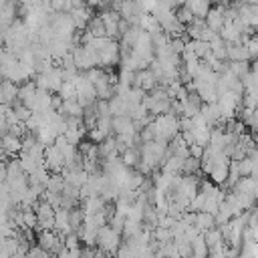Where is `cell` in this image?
Here are the masks:
<instances>
[{
	"label": "cell",
	"mask_w": 258,
	"mask_h": 258,
	"mask_svg": "<svg viewBox=\"0 0 258 258\" xmlns=\"http://www.w3.org/2000/svg\"><path fill=\"white\" fill-rule=\"evenodd\" d=\"M42 163L50 173H60L64 169V155L62 151L52 143V145H44V153H42Z\"/></svg>",
	"instance_id": "cell-2"
},
{
	"label": "cell",
	"mask_w": 258,
	"mask_h": 258,
	"mask_svg": "<svg viewBox=\"0 0 258 258\" xmlns=\"http://www.w3.org/2000/svg\"><path fill=\"white\" fill-rule=\"evenodd\" d=\"M22 228H36V212L32 208H22Z\"/></svg>",
	"instance_id": "cell-17"
},
{
	"label": "cell",
	"mask_w": 258,
	"mask_h": 258,
	"mask_svg": "<svg viewBox=\"0 0 258 258\" xmlns=\"http://www.w3.org/2000/svg\"><path fill=\"white\" fill-rule=\"evenodd\" d=\"M194 226L204 234V232H208V230H212V228L218 226V224H216V216H212V214H208V212H196V222H194Z\"/></svg>",
	"instance_id": "cell-9"
},
{
	"label": "cell",
	"mask_w": 258,
	"mask_h": 258,
	"mask_svg": "<svg viewBox=\"0 0 258 258\" xmlns=\"http://www.w3.org/2000/svg\"><path fill=\"white\" fill-rule=\"evenodd\" d=\"M121 240H123V236L117 230H113L109 224L101 226L99 232H97V248L103 250V252H107V254H111V256L117 252Z\"/></svg>",
	"instance_id": "cell-1"
},
{
	"label": "cell",
	"mask_w": 258,
	"mask_h": 258,
	"mask_svg": "<svg viewBox=\"0 0 258 258\" xmlns=\"http://www.w3.org/2000/svg\"><path fill=\"white\" fill-rule=\"evenodd\" d=\"M87 32H91L95 38H101V36H105V24H103V20H101V16L97 14V16H93L91 20H89V24H87V28H85Z\"/></svg>",
	"instance_id": "cell-13"
},
{
	"label": "cell",
	"mask_w": 258,
	"mask_h": 258,
	"mask_svg": "<svg viewBox=\"0 0 258 258\" xmlns=\"http://www.w3.org/2000/svg\"><path fill=\"white\" fill-rule=\"evenodd\" d=\"M85 4H87L89 8H93V10H95V8L99 10V0H85Z\"/></svg>",
	"instance_id": "cell-19"
},
{
	"label": "cell",
	"mask_w": 258,
	"mask_h": 258,
	"mask_svg": "<svg viewBox=\"0 0 258 258\" xmlns=\"http://www.w3.org/2000/svg\"><path fill=\"white\" fill-rule=\"evenodd\" d=\"M113 133L115 135H131V133H137L133 119L129 115H117V117H113Z\"/></svg>",
	"instance_id": "cell-4"
},
{
	"label": "cell",
	"mask_w": 258,
	"mask_h": 258,
	"mask_svg": "<svg viewBox=\"0 0 258 258\" xmlns=\"http://www.w3.org/2000/svg\"><path fill=\"white\" fill-rule=\"evenodd\" d=\"M204 149H206V147H202V145L194 143V145H189V155H191V157H196V159H202Z\"/></svg>",
	"instance_id": "cell-18"
},
{
	"label": "cell",
	"mask_w": 258,
	"mask_h": 258,
	"mask_svg": "<svg viewBox=\"0 0 258 258\" xmlns=\"http://www.w3.org/2000/svg\"><path fill=\"white\" fill-rule=\"evenodd\" d=\"M226 50H228V42H226L220 34H216V36L210 40V52H212L218 60H228V58H226Z\"/></svg>",
	"instance_id": "cell-10"
},
{
	"label": "cell",
	"mask_w": 258,
	"mask_h": 258,
	"mask_svg": "<svg viewBox=\"0 0 258 258\" xmlns=\"http://www.w3.org/2000/svg\"><path fill=\"white\" fill-rule=\"evenodd\" d=\"M224 8L226 6H212L210 12L206 14V26L212 28L214 32H220V28L224 26Z\"/></svg>",
	"instance_id": "cell-6"
},
{
	"label": "cell",
	"mask_w": 258,
	"mask_h": 258,
	"mask_svg": "<svg viewBox=\"0 0 258 258\" xmlns=\"http://www.w3.org/2000/svg\"><path fill=\"white\" fill-rule=\"evenodd\" d=\"M2 85V97H4V105L12 107L14 103H18V83L10 81V79H4L0 81Z\"/></svg>",
	"instance_id": "cell-7"
},
{
	"label": "cell",
	"mask_w": 258,
	"mask_h": 258,
	"mask_svg": "<svg viewBox=\"0 0 258 258\" xmlns=\"http://www.w3.org/2000/svg\"><path fill=\"white\" fill-rule=\"evenodd\" d=\"M62 187H64V177H62V173H50V177H48V181H46V187H44V189L54 191V194H60V191H62Z\"/></svg>",
	"instance_id": "cell-14"
},
{
	"label": "cell",
	"mask_w": 258,
	"mask_h": 258,
	"mask_svg": "<svg viewBox=\"0 0 258 258\" xmlns=\"http://www.w3.org/2000/svg\"><path fill=\"white\" fill-rule=\"evenodd\" d=\"M0 145H2V149L6 153V157H18V153L22 149V139L6 133V135L0 137Z\"/></svg>",
	"instance_id": "cell-5"
},
{
	"label": "cell",
	"mask_w": 258,
	"mask_h": 258,
	"mask_svg": "<svg viewBox=\"0 0 258 258\" xmlns=\"http://www.w3.org/2000/svg\"><path fill=\"white\" fill-rule=\"evenodd\" d=\"M175 16H177V20H179L183 26H189V24L194 22V14H191V10H189L185 4H181V6L175 8Z\"/></svg>",
	"instance_id": "cell-16"
},
{
	"label": "cell",
	"mask_w": 258,
	"mask_h": 258,
	"mask_svg": "<svg viewBox=\"0 0 258 258\" xmlns=\"http://www.w3.org/2000/svg\"><path fill=\"white\" fill-rule=\"evenodd\" d=\"M99 16H101V20H103V24H105V36L119 40V22H121V14H119L117 10H113V8H109V10H103Z\"/></svg>",
	"instance_id": "cell-3"
},
{
	"label": "cell",
	"mask_w": 258,
	"mask_h": 258,
	"mask_svg": "<svg viewBox=\"0 0 258 258\" xmlns=\"http://www.w3.org/2000/svg\"><path fill=\"white\" fill-rule=\"evenodd\" d=\"M226 58L228 60H250V54H248V48L244 44H230L228 42Z\"/></svg>",
	"instance_id": "cell-12"
},
{
	"label": "cell",
	"mask_w": 258,
	"mask_h": 258,
	"mask_svg": "<svg viewBox=\"0 0 258 258\" xmlns=\"http://www.w3.org/2000/svg\"><path fill=\"white\" fill-rule=\"evenodd\" d=\"M191 173H200V159L189 155L181 163V175H191Z\"/></svg>",
	"instance_id": "cell-15"
},
{
	"label": "cell",
	"mask_w": 258,
	"mask_h": 258,
	"mask_svg": "<svg viewBox=\"0 0 258 258\" xmlns=\"http://www.w3.org/2000/svg\"><path fill=\"white\" fill-rule=\"evenodd\" d=\"M83 107H81V103L77 101V99H62V105H60V109H58V113L62 115V117H83Z\"/></svg>",
	"instance_id": "cell-8"
},
{
	"label": "cell",
	"mask_w": 258,
	"mask_h": 258,
	"mask_svg": "<svg viewBox=\"0 0 258 258\" xmlns=\"http://www.w3.org/2000/svg\"><path fill=\"white\" fill-rule=\"evenodd\" d=\"M119 157H121V163H123L125 167H137V163H139V159H141V149H139L137 145L127 147Z\"/></svg>",
	"instance_id": "cell-11"
}]
</instances>
